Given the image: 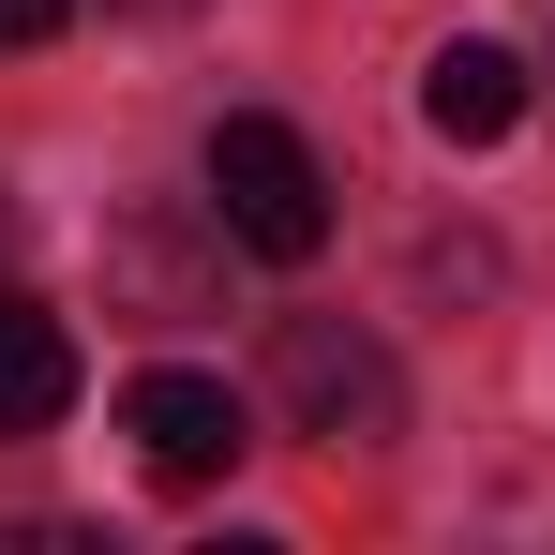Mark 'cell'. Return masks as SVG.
<instances>
[{"instance_id": "6da1fadb", "label": "cell", "mask_w": 555, "mask_h": 555, "mask_svg": "<svg viewBox=\"0 0 555 555\" xmlns=\"http://www.w3.org/2000/svg\"><path fill=\"white\" fill-rule=\"evenodd\" d=\"M271 405L315 436V451H390L405 436V375L361 315H285L271 331Z\"/></svg>"}, {"instance_id": "7a4b0ae2", "label": "cell", "mask_w": 555, "mask_h": 555, "mask_svg": "<svg viewBox=\"0 0 555 555\" xmlns=\"http://www.w3.org/2000/svg\"><path fill=\"white\" fill-rule=\"evenodd\" d=\"M210 225L241 241V256H271V271H300L315 241H331V166L285 135V120H210Z\"/></svg>"}, {"instance_id": "3957f363", "label": "cell", "mask_w": 555, "mask_h": 555, "mask_svg": "<svg viewBox=\"0 0 555 555\" xmlns=\"http://www.w3.org/2000/svg\"><path fill=\"white\" fill-rule=\"evenodd\" d=\"M120 436H135V465H151L166 495H195V480H225V465L256 451V421H241V390H225V375H181V361L120 390Z\"/></svg>"}, {"instance_id": "277c9868", "label": "cell", "mask_w": 555, "mask_h": 555, "mask_svg": "<svg viewBox=\"0 0 555 555\" xmlns=\"http://www.w3.org/2000/svg\"><path fill=\"white\" fill-rule=\"evenodd\" d=\"M421 120H436L451 151H495V135L526 120V61H511V46H480V30H451V46L421 61Z\"/></svg>"}, {"instance_id": "5b68a950", "label": "cell", "mask_w": 555, "mask_h": 555, "mask_svg": "<svg viewBox=\"0 0 555 555\" xmlns=\"http://www.w3.org/2000/svg\"><path fill=\"white\" fill-rule=\"evenodd\" d=\"M76 405V331L46 300H0V436H46Z\"/></svg>"}, {"instance_id": "8992f818", "label": "cell", "mask_w": 555, "mask_h": 555, "mask_svg": "<svg viewBox=\"0 0 555 555\" xmlns=\"http://www.w3.org/2000/svg\"><path fill=\"white\" fill-rule=\"evenodd\" d=\"M105 256H120V285H135L151 315H195V256H181V241H166V225H120Z\"/></svg>"}, {"instance_id": "52a82bcc", "label": "cell", "mask_w": 555, "mask_h": 555, "mask_svg": "<svg viewBox=\"0 0 555 555\" xmlns=\"http://www.w3.org/2000/svg\"><path fill=\"white\" fill-rule=\"evenodd\" d=\"M61 15H76V0H0V61H15V46H46Z\"/></svg>"}]
</instances>
